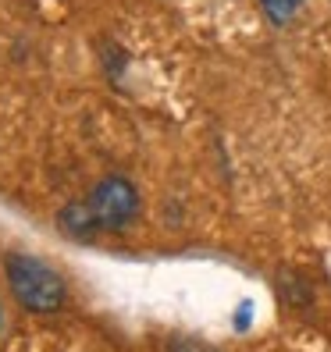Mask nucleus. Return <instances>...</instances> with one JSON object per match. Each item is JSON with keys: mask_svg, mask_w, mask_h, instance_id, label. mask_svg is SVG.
<instances>
[{"mask_svg": "<svg viewBox=\"0 0 331 352\" xmlns=\"http://www.w3.org/2000/svg\"><path fill=\"white\" fill-rule=\"evenodd\" d=\"M178 352H214V349H203V345H185V349H178Z\"/></svg>", "mask_w": 331, "mask_h": 352, "instance_id": "20e7f679", "label": "nucleus"}, {"mask_svg": "<svg viewBox=\"0 0 331 352\" xmlns=\"http://www.w3.org/2000/svg\"><path fill=\"white\" fill-rule=\"evenodd\" d=\"M4 278L18 306L29 314H57L68 299V285L47 260L29 253H8L4 256Z\"/></svg>", "mask_w": 331, "mask_h": 352, "instance_id": "f03ea898", "label": "nucleus"}, {"mask_svg": "<svg viewBox=\"0 0 331 352\" xmlns=\"http://www.w3.org/2000/svg\"><path fill=\"white\" fill-rule=\"evenodd\" d=\"M4 327H8V317H4V302H0V335H4Z\"/></svg>", "mask_w": 331, "mask_h": 352, "instance_id": "39448f33", "label": "nucleus"}, {"mask_svg": "<svg viewBox=\"0 0 331 352\" xmlns=\"http://www.w3.org/2000/svg\"><path fill=\"white\" fill-rule=\"evenodd\" d=\"M139 217V192L129 178L107 175L100 178L86 199L61 206L57 228L72 239H89L96 232H121Z\"/></svg>", "mask_w": 331, "mask_h": 352, "instance_id": "f257e3e1", "label": "nucleus"}, {"mask_svg": "<svg viewBox=\"0 0 331 352\" xmlns=\"http://www.w3.org/2000/svg\"><path fill=\"white\" fill-rule=\"evenodd\" d=\"M299 4H303V0H260L264 14L271 18L275 25H285V22H292V18H296V11H299Z\"/></svg>", "mask_w": 331, "mask_h": 352, "instance_id": "7ed1b4c3", "label": "nucleus"}]
</instances>
